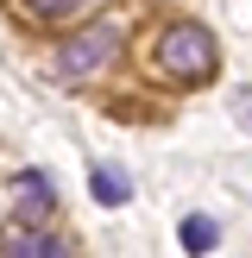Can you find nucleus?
Wrapping results in <instances>:
<instances>
[{
    "label": "nucleus",
    "mask_w": 252,
    "mask_h": 258,
    "mask_svg": "<svg viewBox=\"0 0 252 258\" xmlns=\"http://www.w3.org/2000/svg\"><path fill=\"white\" fill-rule=\"evenodd\" d=\"M151 63H158V76H170V82L196 88L214 76V63H221V44H214V32L202 19H176L158 32V50H151Z\"/></svg>",
    "instance_id": "1"
},
{
    "label": "nucleus",
    "mask_w": 252,
    "mask_h": 258,
    "mask_svg": "<svg viewBox=\"0 0 252 258\" xmlns=\"http://www.w3.org/2000/svg\"><path fill=\"white\" fill-rule=\"evenodd\" d=\"M120 44H126V32H120V25H113V19H95V25H82V32L70 38V44H57L50 70H57L63 82H82V76L107 70V63L120 57Z\"/></svg>",
    "instance_id": "2"
},
{
    "label": "nucleus",
    "mask_w": 252,
    "mask_h": 258,
    "mask_svg": "<svg viewBox=\"0 0 252 258\" xmlns=\"http://www.w3.org/2000/svg\"><path fill=\"white\" fill-rule=\"evenodd\" d=\"M0 258H76V246L63 233H44L38 221H19L0 233Z\"/></svg>",
    "instance_id": "3"
},
{
    "label": "nucleus",
    "mask_w": 252,
    "mask_h": 258,
    "mask_svg": "<svg viewBox=\"0 0 252 258\" xmlns=\"http://www.w3.org/2000/svg\"><path fill=\"white\" fill-rule=\"evenodd\" d=\"M214 246H221V221H214V214H183V252L208 258Z\"/></svg>",
    "instance_id": "4"
},
{
    "label": "nucleus",
    "mask_w": 252,
    "mask_h": 258,
    "mask_svg": "<svg viewBox=\"0 0 252 258\" xmlns=\"http://www.w3.org/2000/svg\"><path fill=\"white\" fill-rule=\"evenodd\" d=\"M88 189H95V202H101V208H120V202H133V176H120L113 164H95Z\"/></svg>",
    "instance_id": "5"
},
{
    "label": "nucleus",
    "mask_w": 252,
    "mask_h": 258,
    "mask_svg": "<svg viewBox=\"0 0 252 258\" xmlns=\"http://www.w3.org/2000/svg\"><path fill=\"white\" fill-rule=\"evenodd\" d=\"M13 189H19V208H25V221H44V214L57 208V196H50V183H44L38 170H25Z\"/></svg>",
    "instance_id": "6"
},
{
    "label": "nucleus",
    "mask_w": 252,
    "mask_h": 258,
    "mask_svg": "<svg viewBox=\"0 0 252 258\" xmlns=\"http://www.w3.org/2000/svg\"><path fill=\"white\" fill-rule=\"evenodd\" d=\"M82 7H88V0H25V13H32V19H76Z\"/></svg>",
    "instance_id": "7"
},
{
    "label": "nucleus",
    "mask_w": 252,
    "mask_h": 258,
    "mask_svg": "<svg viewBox=\"0 0 252 258\" xmlns=\"http://www.w3.org/2000/svg\"><path fill=\"white\" fill-rule=\"evenodd\" d=\"M227 101H233V107H239V120L252 126V88H233V95H227Z\"/></svg>",
    "instance_id": "8"
}]
</instances>
